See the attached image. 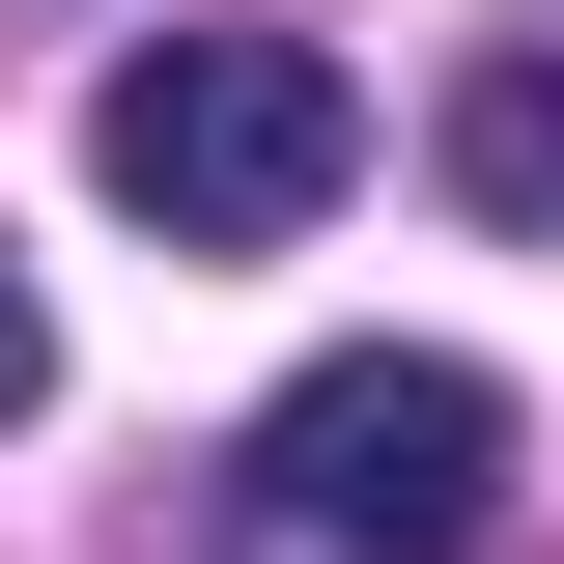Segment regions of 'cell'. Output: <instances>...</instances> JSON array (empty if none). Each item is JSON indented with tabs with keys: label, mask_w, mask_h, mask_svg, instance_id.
<instances>
[{
	"label": "cell",
	"mask_w": 564,
	"mask_h": 564,
	"mask_svg": "<svg viewBox=\"0 0 564 564\" xmlns=\"http://www.w3.org/2000/svg\"><path fill=\"white\" fill-rule=\"evenodd\" d=\"M452 198H480V226H564V57H480V85H452Z\"/></svg>",
	"instance_id": "cell-3"
},
{
	"label": "cell",
	"mask_w": 564,
	"mask_h": 564,
	"mask_svg": "<svg viewBox=\"0 0 564 564\" xmlns=\"http://www.w3.org/2000/svg\"><path fill=\"white\" fill-rule=\"evenodd\" d=\"M85 170H113L170 254H282V226H339L367 85L311 57V29H141V57L85 85Z\"/></svg>",
	"instance_id": "cell-2"
},
{
	"label": "cell",
	"mask_w": 564,
	"mask_h": 564,
	"mask_svg": "<svg viewBox=\"0 0 564 564\" xmlns=\"http://www.w3.org/2000/svg\"><path fill=\"white\" fill-rule=\"evenodd\" d=\"M29 395H57V311H29V254H0V423H29Z\"/></svg>",
	"instance_id": "cell-4"
},
{
	"label": "cell",
	"mask_w": 564,
	"mask_h": 564,
	"mask_svg": "<svg viewBox=\"0 0 564 564\" xmlns=\"http://www.w3.org/2000/svg\"><path fill=\"white\" fill-rule=\"evenodd\" d=\"M480 508H508V395L452 339H339L226 423L198 564H480Z\"/></svg>",
	"instance_id": "cell-1"
}]
</instances>
